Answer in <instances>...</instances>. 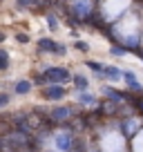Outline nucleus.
Instances as JSON below:
<instances>
[{
	"instance_id": "nucleus-1",
	"label": "nucleus",
	"mask_w": 143,
	"mask_h": 152,
	"mask_svg": "<svg viewBox=\"0 0 143 152\" xmlns=\"http://www.w3.org/2000/svg\"><path fill=\"white\" fill-rule=\"evenodd\" d=\"M36 47H38V52H45V54H58V56H65L67 54L65 45L56 43L52 38H38V40H36Z\"/></svg>"
},
{
	"instance_id": "nucleus-2",
	"label": "nucleus",
	"mask_w": 143,
	"mask_h": 152,
	"mask_svg": "<svg viewBox=\"0 0 143 152\" xmlns=\"http://www.w3.org/2000/svg\"><path fill=\"white\" fill-rule=\"evenodd\" d=\"M43 74H45V78H47V83H67L72 78V74L65 69V67H47V69H43Z\"/></svg>"
},
{
	"instance_id": "nucleus-3",
	"label": "nucleus",
	"mask_w": 143,
	"mask_h": 152,
	"mask_svg": "<svg viewBox=\"0 0 143 152\" xmlns=\"http://www.w3.org/2000/svg\"><path fill=\"white\" fill-rule=\"evenodd\" d=\"M65 87L61 85V83H49V85L43 87V99L45 101H61L65 99Z\"/></svg>"
},
{
	"instance_id": "nucleus-4",
	"label": "nucleus",
	"mask_w": 143,
	"mask_h": 152,
	"mask_svg": "<svg viewBox=\"0 0 143 152\" xmlns=\"http://www.w3.org/2000/svg\"><path fill=\"white\" fill-rule=\"evenodd\" d=\"M72 116H74L72 107H52L49 110V123H65Z\"/></svg>"
},
{
	"instance_id": "nucleus-5",
	"label": "nucleus",
	"mask_w": 143,
	"mask_h": 152,
	"mask_svg": "<svg viewBox=\"0 0 143 152\" xmlns=\"http://www.w3.org/2000/svg\"><path fill=\"white\" fill-rule=\"evenodd\" d=\"M123 81H125V87L132 92H139V94H143V85L136 81V76H134V72H123Z\"/></svg>"
},
{
	"instance_id": "nucleus-6",
	"label": "nucleus",
	"mask_w": 143,
	"mask_h": 152,
	"mask_svg": "<svg viewBox=\"0 0 143 152\" xmlns=\"http://www.w3.org/2000/svg\"><path fill=\"white\" fill-rule=\"evenodd\" d=\"M103 94L107 96L110 101H114V103H123V101H128L130 99V94L128 92H119V90H114V87H103Z\"/></svg>"
},
{
	"instance_id": "nucleus-7",
	"label": "nucleus",
	"mask_w": 143,
	"mask_h": 152,
	"mask_svg": "<svg viewBox=\"0 0 143 152\" xmlns=\"http://www.w3.org/2000/svg\"><path fill=\"white\" fill-rule=\"evenodd\" d=\"M103 78H107L110 83H116V81H121V78H123V72L116 69L114 65H105V69H103Z\"/></svg>"
},
{
	"instance_id": "nucleus-8",
	"label": "nucleus",
	"mask_w": 143,
	"mask_h": 152,
	"mask_svg": "<svg viewBox=\"0 0 143 152\" xmlns=\"http://www.w3.org/2000/svg\"><path fill=\"white\" fill-rule=\"evenodd\" d=\"M56 145L61 148V150H69L74 148V137L72 134H61V137H56Z\"/></svg>"
},
{
	"instance_id": "nucleus-9",
	"label": "nucleus",
	"mask_w": 143,
	"mask_h": 152,
	"mask_svg": "<svg viewBox=\"0 0 143 152\" xmlns=\"http://www.w3.org/2000/svg\"><path fill=\"white\" fill-rule=\"evenodd\" d=\"M72 81H74V87H76L78 92H85L87 87H90V78L83 76V74H74V76H72Z\"/></svg>"
},
{
	"instance_id": "nucleus-10",
	"label": "nucleus",
	"mask_w": 143,
	"mask_h": 152,
	"mask_svg": "<svg viewBox=\"0 0 143 152\" xmlns=\"http://www.w3.org/2000/svg\"><path fill=\"white\" fill-rule=\"evenodd\" d=\"M31 85H34V83H29V81H16L14 83V92L18 96H25V94L31 92Z\"/></svg>"
},
{
	"instance_id": "nucleus-11",
	"label": "nucleus",
	"mask_w": 143,
	"mask_h": 152,
	"mask_svg": "<svg viewBox=\"0 0 143 152\" xmlns=\"http://www.w3.org/2000/svg\"><path fill=\"white\" fill-rule=\"evenodd\" d=\"M9 65H11V61H9V52H7L5 47H0V72L9 69Z\"/></svg>"
},
{
	"instance_id": "nucleus-12",
	"label": "nucleus",
	"mask_w": 143,
	"mask_h": 152,
	"mask_svg": "<svg viewBox=\"0 0 143 152\" xmlns=\"http://www.w3.org/2000/svg\"><path fill=\"white\" fill-rule=\"evenodd\" d=\"M78 101H81V105H96V96L94 94H87V92H78Z\"/></svg>"
},
{
	"instance_id": "nucleus-13",
	"label": "nucleus",
	"mask_w": 143,
	"mask_h": 152,
	"mask_svg": "<svg viewBox=\"0 0 143 152\" xmlns=\"http://www.w3.org/2000/svg\"><path fill=\"white\" fill-rule=\"evenodd\" d=\"M87 67H90L92 72H94V74H98V76H103V69H105V65L103 63H98V61H87L85 63Z\"/></svg>"
},
{
	"instance_id": "nucleus-14",
	"label": "nucleus",
	"mask_w": 143,
	"mask_h": 152,
	"mask_svg": "<svg viewBox=\"0 0 143 152\" xmlns=\"http://www.w3.org/2000/svg\"><path fill=\"white\" fill-rule=\"evenodd\" d=\"M45 18H47V27L52 29V31H56V29H58V18L52 14V11H47V16H45Z\"/></svg>"
},
{
	"instance_id": "nucleus-15",
	"label": "nucleus",
	"mask_w": 143,
	"mask_h": 152,
	"mask_svg": "<svg viewBox=\"0 0 143 152\" xmlns=\"http://www.w3.org/2000/svg\"><path fill=\"white\" fill-rule=\"evenodd\" d=\"M130 49L128 47H119V45H114V47H110V54L112 56H125V54H128Z\"/></svg>"
},
{
	"instance_id": "nucleus-16",
	"label": "nucleus",
	"mask_w": 143,
	"mask_h": 152,
	"mask_svg": "<svg viewBox=\"0 0 143 152\" xmlns=\"http://www.w3.org/2000/svg\"><path fill=\"white\" fill-rule=\"evenodd\" d=\"M74 47H76L78 52H90V43H85V40H76Z\"/></svg>"
},
{
	"instance_id": "nucleus-17",
	"label": "nucleus",
	"mask_w": 143,
	"mask_h": 152,
	"mask_svg": "<svg viewBox=\"0 0 143 152\" xmlns=\"http://www.w3.org/2000/svg\"><path fill=\"white\" fill-rule=\"evenodd\" d=\"M16 40H18V43H23V45H27V43H29V34H25V31L16 34Z\"/></svg>"
},
{
	"instance_id": "nucleus-18",
	"label": "nucleus",
	"mask_w": 143,
	"mask_h": 152,
	"mask_svg": "<svg viewBox=\"0 0 143 152\" xmlns=\"http://www.w3.org/2000/svg\"><path fill=\"white\" fill-rule=\"evenodd\" d=\"M7 105H9V94L0 92V107H7Z\"/></svg>"
},
{
	"instance_id": "nucleus-19",
	"label": "nucleus",
	"mask_w": 143,
	"mask_h": 152,
	"mask_svg": "<svg viewBox=\"0 0 143 152\" xmlns=\"http://www.w3.org/2000/svg\"><path fill=\"white\" fill-rule=\"evenodd\" d=\"M2 40H5V31H0V43H2Z\"/></svg>"
}]
</instances>
